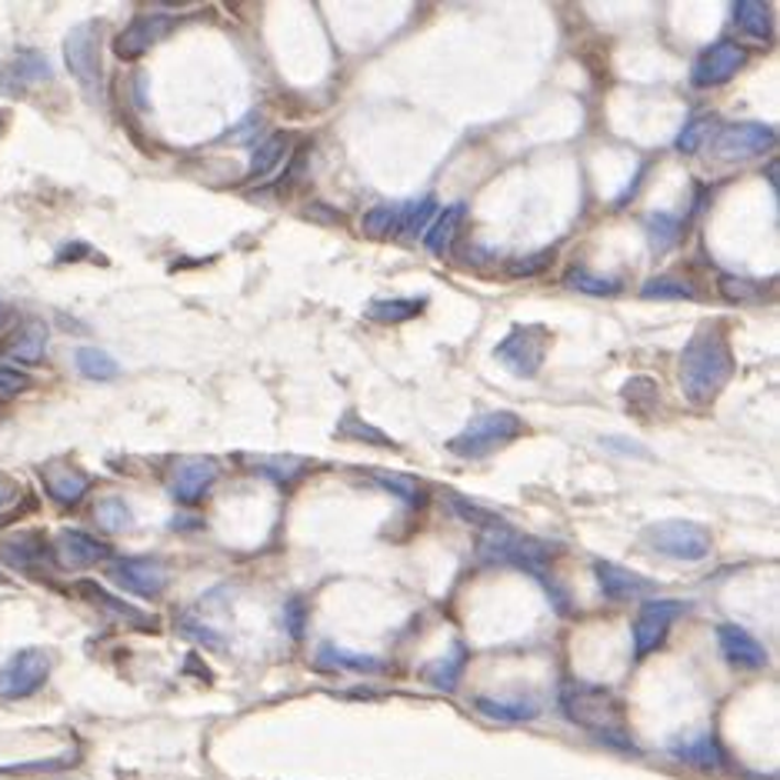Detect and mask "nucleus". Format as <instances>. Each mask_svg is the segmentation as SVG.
Segmentation results:
<instances>
[{"label": "nucleus", "instance_id": "a18cd8bd", "mask_svg": "<svg viewBox=\"0 0 780 780\" xmlns=\"http://www.w3.org/2000/svg\"><path fill=\"white\" fill-rule=\"evenodd\" d=\"M180 630H184L187 637H194L197 644L210 647V650H224V647H228L224 637L213 634V627H207V624H200V620H194V617H184V620H180Z\"/></svg>", "mask_w": 780, "mask_h": 780}, {"label": "nucleus", "instance_id": "37998d69", "mask_svg": "<svg viewBox=\"0 0 780 780\" xmlns=\"http://www.w3.org/2000/svg\"><path fill=\"white\" fill-rule=\"evenodd\" d=\"M454 510L464 517V520H471V524H481L484 530H491V527H504L507 520L504 517H497L494 510H484V507H477V504H464L461 497H454Z\"/></svg>", "mask_w": 780, "mask_h": 780}, {"label": "nucleus", "instance_id": "20e7f679", "mask_svg": "<svg viewBox=\"0 0 780 780\" xmlns=\"http://www.w3.org/2000/svg\"><path fill=\"white\" fill-rule=\"evenodd\" d=\"M524 433H527L524 417H517L514 410H491V414L474 417L458 437H451L448 451L454 458H464V461H484V458L507 448V443H514Z\"/></svg>", "mask_w": 780, "mask_h": 780}, {"label": "nucleus", "instance_id": "9d476101", "mask_svg": "<svg viewBox=\"0 0 780 780\" xmlns=\"http://www.w3.org/2000/svg\"><path fill=\"white\" fill-rule=\"evenodd\" d=\"M750 61V51L744 44L734 41H717L707 51H701V57L691 67V84L694 87H721L730 77H737V70H744Z\"/></svg>", "mask_w": 780, "mask_h": 780}, {"label": "nucleus", "instance_id": "49530a36", "mask_svg": "<svg viewBox=\"0 0 780 780\" xmlns=\"http://www.w3.org/2000/svg\"><path fill=\"white\" fill-rule=\"evenodd\" d=\"M284 627H287V634H290L294 640L304 637V630H307V607H304L300 597H294V601L284 604Z\"/></svg>", "mask_w": 780, "mask_h": 780}, {"label": "nucleus", "instance_id": "c9c22d12", "mask_svg": "<svg viewBox=\"0 0 780 780\" xmlns=\"http://www.w3.org/2000/svg\"><path fill=\"white\" fill-rule=\"evenodd\" d=\"M640 297L644 300H694L697 297V287L684 277H671V274H663V277H653L640 287Z\"/></svg>", "mask_w": 780, "mask_h": 780}, {"label": "nucleus", "instance_id": "79ce46f5", "mask_svg": "<svg viewBox=\"0 0 780 780\" xmlns=\"http://www.w3.org/2000/svg\"><path fill=\"white\" fill-rule=\"evenodd\" d=\"M77 754H57V757H44V760H24V763H11V767H0V773H51V770H64L74 767Z\"/></svg>", "mask_w": 780, "mask_h": 780}, {"label": "nucleus", "instance_id": "4c0bfd02", "mask_svg": "<svg viewBox=\"0 0 780 780\" xmlns=\"http://www.w3.org/2000/svg\"><path fill=\"white\" fill-rule=\"evenodd\" d=\"M660 387L650 381V377H630L627 384H624V400H627V407L637 414V417H650L653 414V407H657V400H660V394H657Z\"/></svg>", "mask_w": 780, "mask_h": 780}, {"label": "nucleus", "instance_id": "5fc2aeb1", "mask_svg": "<svg viewBox=\"0 0 780 780\" xmlns=\"http://www.w3.org/2000/svg\"><path fill=\"white\" fill-rule=\"evenodd\" d=\"M0 584H4V578H0Z\"/></svg>", "mask_w": 780, "mask_h": 780}, {"label": "nucleus", "instance_id": "393cba45", "mask_svg": "<svg viewBox=\"0 0 780 780\" xmlns=\"http://www.w3.org/2000/svg\"><path fill=\"white\" fill-rule=\"evenodd\" d=\"M671 754L678 760H688V763L704 767V770H721L727 763V754H724V747H721V740L714 734H697V737H691L684 744H674Z\"/></svg>", "mask_w": 780, "mask_h": 780}, {"label": "nucleus", "instance_id": "423d86ee", "mask_svg": "<svg viewBox=\"0 0 780 780\" xmlns=\"http://www.w3.org/2000/svg\"><path fill=\"white\" fill-rule=\"evenodd\" d=\"M64 61L74 80L80 84L84 97L94 103L103 97V70H100V21H84L70 28L64 41Z\"/></svg>", "mask_w": 780, "mask_h": 780}, {"label": "nucleus", "instance_id": "2f4dec72", "mask_svg": "<svg viewBox=\"0 0 780 780\" xmlns=\"http://www.w3.org/2000/svg\"><path fill=\"white\" fill-rule=\"evenodd\" d=\"M74 364H77V374L87 381H114L121 374V364L100 348H80L74 354Z\"/></svg>", "mask_w": 780, "mask_h": 780}, {"label": "nucleus", "instance_id": "09e8293b", "mask_svg": "<svg viewBox=\"0 0 780 780\" xmlns=\"http://www.w3.org/2000/svg\"><path fill=\"white\" fill-rule=\"evenodd\" d=\"M550 264V251H540V254H534L530 261H514L510 264V274H537V271H543Z\"/></svg>", "mask_w": 780, "mask_h": 780}, {"label": "nucleus", "instance_id": "864d4df0", "mask_svg": "<svg viewBox=\"0 0 780 780\" xmlns=\"http://www.w3.org/2000/svg\"><path fill=\"white\" fill-rule=\"evenodd\" d=\"M8 320V310H4V304H0V323H4Z\"/></svg>", "mask_w": 780, "mask_h": 780}, {"label": "nucleus", "instance_id": "39448f33", "mask_svg": "<svg viewBox=\"0 0 780 780\" xmlns=\"http://www.w3.org/2000/svg\"><path fill=\"white\" fill-rule=\"evenodd\" d=\"M640 543L660 557H671V561L681 564H701L714 550V537L707 527L694 524V520H663V524H650L640 534Z\"/></svg>", "mask_w": 780, "mask_h": 780}, {"label": "nucleus", "instance_id": "4468645a", "mask_svg": "<svg viewBox=\"0 0 780 780\" xmlns=\"http://www.w3.org/2000/svg\"><path fill=\"white\" fill-rule=\"evenodd\" d=\"M217 477H220L217 461H210V458H184V461H177V468L171 474V497L177 504H197L213 487Z\"/></svg>", "mask_w": 780, "mask_h": 780}, {"label": "nucleus", "instance_id": "473e14b6", "mask_svg": "<svg viewBox=\"0 0 780 780\" xmlns=\"http://www.w3.org/2000/svg\"><path fill=\"white\" fill-rule=\"evenodd\" d=\"M287 147H290V134H271L264 144H257V151L251 154L248 180H261V177H267V174L281 164V157L287 154Z\"/></svg>", "mask_w": 780, "mask_h": 780}, {"label": "nucleus", "instance_id": "1a4fd4ad", "mask_svg": "<svg viewBox=\"0 0 780 780\" xmlns=\"http://www.w3.org/2000/svg\"><path fill=\"white\" fill-rule=\"evenodd\" d=\"M107 574L114 578L118 587H124L128 594H138L144 601H154L167 591V568L157 561V557H114Z\"/></svg>", "mask_w": 780, "mask_h": 780}, {"label": "nucleus", "instance_id": "c85d7f7f", "mask_svg": "<svg viewBox=\"0 0 780 780\" xmlns=\"http://www.w3.org/2000/svg\"><path fill=\"white\" fill-rule=\"evenodd\" d=\"M644 234L653 254H667L678 241H681V217L671 210H653L644 220Z\"/></svg>", "mask_w": 780, "mask_h": 780}, {"label": "nucleus", "instance_id": "6ab92c4d", "mask_svg": "<svg viewBox=\"0 0 780 780\" xmlns=\"http://www.w3.org/2000/svg\"><path fill=\"white\" fill-rule=\"evenodd\" d=\"M0 354L18 361V364H41L47 354V327L44 320H24L11 338L0 344Z\"/></svg>", "mask_w": 780, "mask_h": 780}, {"label": "nucleus", "instance_id": "a878e982", "mask_svg": "<svg viewBox=\"0 0 780 780\" xmlns=\"http://www.w3.org/2000/svg\"><path fill=\"white\" fill-rule=\"evenodd\" d=\"M730 14H734L737 31L747 34L750 41L767 44L773 37V18H770L767 4H757V0H737V4L730 8Z\"/></svg>", "mask_w": 780, "mask_h": 780}, {"label": "nucleus", "instance_id": "2eb2a0df", "mask_svg": "<svg viewBox=\"0 0 780 780\" xmlns=\"http://www.w3.org/2000/svg\"><path fill=\"white\" fill-rule=\"evenodd\" d=\"M51 77H54V74H51V64H47V57L37 54V51H21V54L11 57V61H0V90L11 94V97H21V94H28L34 84H44V80H51Z\"/></svg>", "mask_w": 780, "mask_h": 780}, {"label": "nucleus", "instance_id": "e433bc0d", "mask_svg": "<svg viewBox=\"0 0 780 780\" xmlns=\"http://www.w3.org/2000/svg\"><path fill=\"white\" fill-rule=\"evenodd\" d=\"M564 284L581 290V294H591V297H614V294H620V281L617 277H597V274H591L584 267H571L564 274Z\"/></svg>", "mask_w": 780, "mask_h": 780}, {"label": "nucleus", "instance_id": "f704fd0d", "mask_svg": "<svg viewBox=\"0 0 780 780\" xmlns=\"http://www.w3.org/2000/svg\"><path fill=\"white\" fill-rule=\"evenodd\" d=\"M94 520L103 534H124L134 527V510L121 497H103L94 507Z\"/></svg>", "mask_w": 780, "mask_h": 780}, {"label": "nucleus", "instance_id": "dca6fc26", "mask_svg": "<svg viewBox=\"0 0 780 780\" xmlns=\"http://www.w3.org/2000/svg\"><path fill=\"white\" fill-rule=\"evenodd\" d=\"M107 550H110V547H107L103 540H97V537H90V534H84V530H61L57 540H54V547H51V553L57 557V564H61L64 571L94 568L97 561H103Z\"/></svg>", "mask_w": 780, "mask_h": 780}, {"label": "nucleus", "instance_id": "ddd939ff", "mask_svg": "<svg viewBox=\"0 0 780 780\" xmlns=\"http://www.w3.org/2000/svg\"><path fill=\"white\" fill-rule=\"evenodd\" d=\"M174 28V18L167 14H141L134 18L114 41V54L121 61H138L141 54H147L157 41H164Z\"/></svg>", "mask_w": 780, "mask_h": 780}, {"label": "nucleus", "instance_id": "f257e3e1", "mask_svg": "<svg viewBox=\"0 0 780 780\" xmlns=\"http://www.w3.org/2000/svg\"><path fill=\"white\" fill-rule=\"evenodd\" d=\"M734 351L721 323H704L681 351V391L694 407H707L734 377Z\"/></svg>", "mask_w": 780, "mask_h": 780}, {"label": "nucleus", "instance_id": "a211bd4d", "mask_svg": "<svg viewBox=\"0 0 780 780\" xmlns=\"http://www.w3.org/2000/svg\"><path fill=\"white\" fill-rule=\"evenodd\" d=\"M717 644H721L724 660L734 667H744V671H760V667H767V647L737 624H721Z\"/></svg>", "mask_w": 780, "mask_h": 780}, {"label": "nucleus", "instance_id": "7c9ffc66", "mask_svg": "<svg viewBox=\"0 0 780 780\" xmlns=\"http://www.w3.org/2000/svg\"><path fill=\"white\" fill-rule=\"evenodd\" d=\"M424 307H427L424 297H391V300H371L364 314L377 323H404L414 320Z\"/></svg>", "mask_w": 780, "mask_h": 780}, {"label": "nucleus", "instance_id": "58836bf2", "mask_svg": "<svg viewBox=\"0 0 780 780\" xmlns=\"http://www.w3.org/2000/svg\"><path fill=\"white\" fill-rule=\"evenodd\" d=\"M717 131V118L714 114H704V118H694L691 124H684V131L678 134V151L684 154H697Z\"/></svg>", "mask_w": 780, "mask_h": 780}, {"label": "nucleus", "instance_id": "b1692460", "mask_svg": "<svg viewBox=\"0 0 780 780\" xmlns=\"http://www.w3.org/2000/svg\"><path fill=\"white\" fill-rule=\"evenodd\" d=\"M410 210H414V200H404V204H381V207H371L361 220V228L367 238H394V234H404L407 231V220H410Z\"/></svg>", "mask_w": 780, "mask_h": 780}, {"label": "nucleus", "instance_id": "a19ab883", "mask_svg": "<svg viewBox=\"0 0 780 780\" xmlns=\"http://www.w3.org/2000/svg\"><path fill=\"white\" fill-rule=\"evenodd\" d=\"M338 433L341 437H354V440H371L374 448H394V440L384 433V430H377V427H371V424H364L358 414H348L344 420H341V427H338Z\"/></svg>", "mask_w": 780, "mask_h": 780}, {"label": "nucleus", "instance_id": "9b49d317", "mask_svg": "<svg viewBox=\"0 0 780 780\" xmlns=\"http://www.w3.org/2000/svg\"><path fill=\"white\" fill-rule=\"evenodd\" d=\"M681 614H684V604H681V601H657V597L647 601V604L640 607L637 620H634V657L644 660L647 653H653V650L663 644L667 630H671V624H674Z\"/></svg>", "mask_w": 780, "mask_h": 780}, {"label": "nucleus", "instance_id": "f8f14e48", "mask_svg": "<svg viewBox=\"0 0 780 780\" xmlns=\"http://www.w3.org/2000/svg\"><path fill=\"white\" fill-rule=\"evenodd\" d=\"M773 144H777V131L770 124H757V121L727 124L714 138V151L721 161H750V157H760L763 151H770Z\"/></svg>", "mask_w": 780, "mask_h": 780}, {"label": "nucleus", "instance_id": "8fccbe9b", "mask_svg": "<svg viewBox=\"0 0 780 780\" xmlns=\"http://www.w3.org/2000/svg\"><path fill=\"white\" fill-rule=\"evenodd\" d=\"M607 451H624V454H637V458H647V451L644 448H637V440H624V437H607V440H601Z\"/></svg>", "mask_w": 780, "mask_h": 780}, {"label": "nucleus", "instance_id": "412c9836", "mask_svg": "<svg viewBox=\"0 0 780 780\" xmlns=\"http://www.w3.org/2000/svg\"><path fill=\"white\" fill-rule=\"evenodd\" d=\"M41 477H44L47 494H51L61 507L80 504V497L90 491V477H87L84 471L70 468V464H47V468L41 471Z\"/></svg>", "mask_w": 780, "mask_h": 780}, {"label": "nucleus", "instance_id": "4be33fe9", "mask_svg": "<svg viewBox=\"0 0 780 780\" xmlns=\"http://www.w3.org/2000/svg\"><path fill=\"white\" fill-rule=\"evenodd\" d=\"M77 594L80 597H87L97 611H103L107 617H114V620H124L128 627H157V620L154 617H147L144 611H138V607H131V604H124V601H118V597H110L100 584H94V581H80L77 584Z\"/></svg>", "mask_w": 780, "mask_h": 780}, {"label": "nucleus", "instance_id": "bb28decb", "mask_svg": "<svg viewBox=\"0 0 780 780\" xmlns=\"http://www.w3.org/2000/svg\"><path fill=\"white\" fill-rule=\"evenodd\" d=\"M464 667H468V647L454 644L451 653H443V657H437L424 667V678L440 691H454L461 674H464Z\"/></svg>", "mask_w": 780, "mask_h": 780}, {"label": "nucleus", "instance_id": "72a5a7b5", "mask_svg": "<svg viewBox=\"0 0 780 780\" xmlns=\"http://www.w3.org/2000/svg\"><path fill=\"white\" fill-rule=\"evenodd\" d=\"M371 481H374L377 487H384L391 497H397L400 504H407V507H424V501H427V491H424V484H417L414 477H404V474H387V471H371Z\"/></svg>", "mask_w": 780, "mask_h": 780}, {"label": "nucleus", "instance_id": "7ed1b4c3", "mask_svg": "<svg viewBox=\"0 0 780 780\" xmlns=\"http://www.w3.org/2000/svg\"><path fill=\"white\" fill-rule=\"evenodd\" d=\"M477 550H481L484 561L520 568V571H527L530 578H537L550 594L561 597V591H557L553 578L547 574V557H550V547H547V543H540V540H534V537H520V534H514V530L504 524V527L484 530ZM561 604H564V597H561Z\"/></svg>", "mask_w": 780, "mask_h": 780}, {"label": "nucleus", "instance_id": "603ef678", "mask_svg": "<svg viewBox=\"0 0 780 780\" xmlns=\"http://www.w3.org/2000/svg\"><path fill=\"white\" fill-rule=\"evenodd\" d=\"M11 494H14V491H11V487H8V484H0V504H4V501H8V497H11Z\"/></svg>", "mask_w": 780, "mask_h": 780}, {"label": "nucleus", "instance_id": "aec40b11", "mask_svg": "<svg viewBox=\"0 0 780 780\" xmlns=\"http://www.w3.org/2000/svg\"><path fill=\"white\" fill-rule=\"evenodd\" d=\"M47 553H51V547H47L44 534H37V530H21L0 543V561L14 571H34Z\"/></svg>", "mask_w": 780, "mask_h": 780}, {"label": "nucleus", "instance_id": "f3484780", "mask_svg": "<svg viewBox=\"0 0 780 780\" xmlns=\"http://www.w3.org/2000/svg\"><path fill=\"white\" fill-rule=\"evenodd\" d=\"M594 574H597V587L604 594V601H614V604H627V601H640V597H650L653 594V584L620 564H611V561H597L594 564Z\"/></svg>", "mask_w": 780, "mask_h": 780}, {"label": "nucleus", "instance_id": "c756f323", "mask_svg": "<svg viewBox=\"0 0 780 780\" xmlns=\"http://www.w3.org/2000/svg\"><path fill=\"white\" fill-rule=\"evenodd\" d=\"M320 663L327 667H341V671H354V674H381L387 671V663L371 657V653H358L348 647H333V644H320Z\"/></svg>", "mask_w": 780, "mask_h": 780}, {"label": "nucleus", "instance_id": "ea45409f", "mask_svg": "<svg viewBox=\"0 0 780 780\" xmlns=\"http://www.w3.org/2000/svg\"><path fill=\"white\" fill-rule=\"evenodd\" d=\"M254 468H257L254 474H264L277 484H290L304 474L307 461H300V458H257Z\"/></svg>", "mask_w": 780, "mask_h": 780}, {"label": "nucleus", "instance_id": "6e6552de", "mask_svg": "<svg viewBox=\"0 0 780 780\" xmlns=\"http://www.w3.org/2000/svg\"><path fill=\"white\" fill-rule=\"evenodd\" d=\"M51 678V653L41 647L18 650L0 667V701H24L34 697Z\"/></svg>", "mask_w": 780, "mask_h": 780}, {"label": "nucleus", "instance_id": "f03ea898", "mask_svg": "<svg viewBox=\"0 0 780 780\" xmlns=\"http://www.w3.org/2000/svg\"><path fill=\"white\" fill-rule=\"evenodd\" d=\"M561 707H564L571 724L584 727L601 744H607L614 750H627V754L637 750L634 740H630L624 704L617 701L614 691L597 688V684H584V681H568L561 688Z\"/></svg>", "mask_w": 780, "mask_h": 780}, {"label": "nucleus", "instance_id": "5701e85b", "mask_svg": "<svg viewBox=\"0 0 780 780\" xmlns=\"http://www.w3.org/2000/svg\"><path fill=\"white\" fill-rule=\"evenodd\" d=\"M464 213H468L464 204H451V207H443V210L433 217V224L424 231V248H427L433 257H448V254H451Z\"/></svg>", "mask_w": 780, "mask_h": 780}, {"label": "nucleus", "instance_id": "c03bdc74", "mask_svg": "<svg viewBox=\"0 0 780 780\" xmlns=\"http://www.w3.org/2000/svg\"><path fill=\"white\" fill-rule=\"evenodd\" d=\"M34 387V377L18 367H0V397H18Z\"/></svg>", "mask_w": 780, "mask_h": 780}, {"label": "nucleus", "instance_id": "3c124183", "mask_svg": "<svg viewBox=\"0 0 780 780\" xmlns=\"http://www.w3.org/2000/svg\"><path fill=\"white\" fill-rule=\"evenodd\" d=\"M194 524H200L197 517H180V520H174V527H194Z\"/></svg>", "mask_w": 780, "mask_h": 780}, {"label": "nucleus", "instance_id": "cd10ccee", "mask_svg": "<svg viewBox=\"0 0 780 780\" xmlns=\"http://www.w3.org/2000/svg\"><path fill=\"white\" fill-rule=\"evenodd\" d=\"M474 707L491 717V721H504V724H524V721H534L540 714V704L537 701H524V697H514V701H504V697H477Z\"/></svg>", "mask_w": 780, "mask_h": 780}, {"label": "nucleus", "instance_id": "0eeeda50", "mask_svg": "<svg viewBox=\"0 0 780 780\" xmlns=\"http://www.w3.org/2000/svg\"><path fill=\"white\" fill-rule=\"evenodd\" d=\"M550 348V330L543 323H517L494 348V361L514 377H537Z\"/></svg>", "mask_w": 780, "mask_h": 780}, {"label": "nucleus", "instance_id": "de8ad7c7", "mask_svg": "<svg viewBox=\"0 0 780 780\" xmlns=\"http://www.w3.org/2000/svg\"><path fill=\"white\" fill-rule=\"evenodd\" d=\"M721 290H724L727 300H750V297L757 294V287H754L750 281H737V277H724V281H721Z\"/></svg>", "mask_w": 780, "mask_h": 780}]
</instances>
